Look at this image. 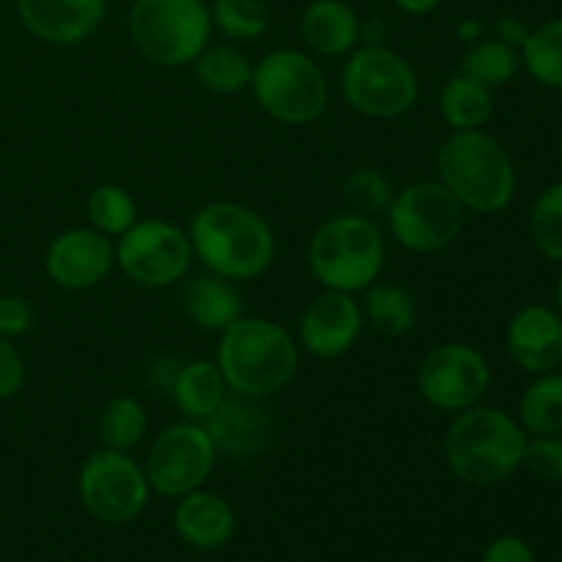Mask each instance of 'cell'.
Here are the masks:
<instances>
[{"label": "cell", "mask_w": 562, "mask_h": 562, "mask_svg": "<svg viewBox=\"0 0 562 562\" xmlns=\"http://www.w3.org/2000/svg\"><path fill=\"white\" fill-rule=\"evenodd\" d=\"M77 497L93 519L104 525H126L146 510L151 486L146 470L121 450H97L77 475Z\"/></svg>", "instance_id": "cell-10"}, {"label": "cell", "mask_w": 562, "mask_h": 562, "mask_svg": "<svg viewBox=\"0 0 562 562\" xmlns=\"http://www.w3.org/2000/svg\"><path fill=\"white\" fill-rule=\"evenodd\" d=\"M33 322H36V311L25 296L0 294V338H22L31 333Z\"/></svg>", "instance_id": "cell-35"}, {"label": "cell", "mask_w": 562, "mask_h": 562, "mask_svg": "<svg viewBox=\"0 0 562 562\" xmlns=\"http://www.w3.org/2000/svg\"><path fill=\"white\" fill-rule=\"evenodd\" d=\"M459 33L467 42H477V38H481V22H464V25L459 27Z\"/></svg>", "instance_id": "cell-40"}, {"label": "cell", "mask_w": 562, "mask_h": 562, "mask_svg": "<svg viewBox=\"0 0 562 562\" xmlns=\"http://www.w3.org/2000/svg\"><path fill=\"white\" fill-rule=\"evenodd\" d=\"M390 234L409 252H439L459 239L464 206L442 181H415L393 195L387 209Z\"/></svg>", "instance_id": "cell-9"}, {"label": "cell", "mask_w": 562, "mask_h": 562, "mask_svg": "<svg viewBox=\"0 0 562 562\" xmlns=\"http://www.w3.org/2000/svg\"><path fill=\"white\" fill-rule=\"evenodd\" d=\"M195 77L209 93L231 97L250 88L252 60L236 44H209L195 60Z\"/></svg>", "instance_id": "cell-25"}, {"label": "cell", "mask_w": 562, "mask_h": 562, "mask_svg": "<svg viewBox=\"0 0 562 562\" xmlns=\"http://www.w3.org/2000/svg\"><path fill=\"white\" fill-rule=\"evenodd\" d=\"M558 311H560V316H562V274H560V280H558Z\"/></svg>", "instance_id": "cell-41"}, {"label": "cell", "mask_w": 562, "mask_h": 562, "mask_svg": "<svg viewBox=\"0 0 562 562\" xmlns=\"http://www.w3.org/2000/svg\"><path fill=\"white\" fill-rule=\"evenodd\" d=\"M181 300H184L187 318L206 333H225L236 318L245 316V302L234 280H225L214 272L190 280Z\"/></svg>", "instance_id": "cell-21"}, {"label": "cell", "mask_w": 562, "mask_h": 562, "mask_svg": "<svg viewBox=\"0 0 562 562\" xmlns=\"http://www.w3.org/2000/svg\"><path fill=\"white\" fill-rule=\"evenodd\" d=\"M25 360H22L14 340L0 338V401L20 395V390L25 387Z\"/></svg>", "instance_id": "cell-36"}, {"label": "cell", "mask_w": 562, "mask_h": 562, "mask_svg": "<svg viewBox=\"0 0 562 562\" xmlns=\"http://www.w3.org/2000/svg\"><path fill=\"white\" fill-rule=\"evenodd\" d=\"M439 113L453 132L481 130L494 115V91L459 71L439 91Z\"/></svg>", "instance_id": "cell-23"}, {"label": "cell", "mask_w": 562, "mask_h": 562, "mask_svg": "<svg viewBox=\"0 0 562 562\" xmlns=\"http://www.w3.org/2000/svg\"><path fill=\"white\" fill-rule=\"evenodd\" d=\"M519 423L527 437L562 434V373H538L519 398Z\"/></svg>", "instance_id": "cell-26"}, {"label": "cell", "mask_w": 562, "mask_h": 562, "mask_svg": "<svg viewBox=\"0 0 562 562\" xmlns=\"http://www.w3.org/2000/svg\"><path fill=\"white\" fill-rule=\"evenodd\" d=\"M384 252V234L371 217L335 214L313 231L307 267L324 289L360 294L382 274Z\"/></svg>", "instance_id": "cell-5"}, {"label": "cell", "mask_w": 562, "mask_h": 562, "mask_svg": "<svg viewBox=\"0 0 562 562\" xmlns=\"http://www.w3.org/2000/svg\"><path fill=\"white\" fill-rule=\"evenodd\" d=\"M228 393L231 390L225 384L223 371L212 360L184 362L173 373V382H170V395H173L176 409L184 415V420L195 423L206 420L223 404Z\"/></svg>", "instance_id": "cell-22"}, {"label": "cell", "mask_w": 562, "mask_h": 562, "mask_svg": "<svg viewBox=\"0 0 562 562\" xmlns=\"http://www.w3.org/2000/svg\"><path fill=\"white\" fill-rule=\"evenodd\" d=\"M360 16L344 0H313L302 11L300 31L307 47L324 58H344L360 44Z\"/></svg>", "instance_id": "cell-20"}, {"label": "cell", "mask_w": 562, "mask_h": 562, "mask_svg": "<svg viewBox=\"0 0 562 562\" xmlns=\"http://www.w3.org/2000/svg\"><path fill=\"white\" fill-rule=\"evenodd\" d=\"M190 234L168 220H137L115 241V267L143 289H168L192 267Z\"/></svg>", "instance_id": "cell-11"}, {"label": "cell", "mask_w": 562, "mask_h": 562, "mask_svg": "<svg viewBox=\"0 0 562 562\" xmlns=\"http://www.w3.org/2000/svg\"><path fill=\"white\" fill-rule=\"evenodd\" d=\"M212 31L206 0H135L130 9L132 44L162 69L190 66L212 44Z\"/></svg>", "instance_id": "cell-6"}, {"label": "cell", "mask_w": 562, "mask_h": 562, "mask_svg": "<svg viewBox=\"0 0 562 562\" xmlns=\"http://www.w3.org/2000/svg\"><path fill=\"white\" fill-rule=\"evenodd\" d=\"M217 368L231 393L263 401L296 376L300 344L272 318L241 316L220 333Z\"/></svg>", "instance_id": "cell-2"}, {"label": "cell", "mask_w": 562, "mask_h": 562, "mask_svg": "<svg viewBox=\"0 0 562 562\" xmlns=\"http://www.w3.org/2000/svg\"><path fill=\"white\" fill-rule=\"evenodd\" d=\"M527 36H530V27L521 20H516V16H503V20L497 22V38L503 44H508V47L521 49L525 47Z\"/></svg>", "instance_id": "cell-38"}, {"label": "cell", "mask_w": 562, "mask_h": 562, "mask_svg": "<svg viewBox=\"0 0 562 562\" xmlns=\"http://www.w3.org/2000/svg\"><path fill=\"white\" fill-rule=\"evenodd\" d=\"M519 69V49L508 47L499 38H477V42L470 44L464 58H461V75L481 82L488 91H497V88L508 86Z\"/></svg>", "instance_id": "cell-27"}, {"label": "cell", "mask_w": 562, "mask_h": 562, "mask_svg": "<svg viewBox=\"0 0 562 562\" xmlns=\"http://www.w3.org/2000/svg\"><path fill=\"white\" fill-rule=\"evenodd\" d=\"M250 91L269 119L285 126L313 124L329 104V80L302 49L280 47L252 66Z\"/></svg>", "instance_id": "cell-7"}, {"label": "cell", "mask_w": 562, "mask_h": 562, "mask_svg": "<svg viewBox=\"0 0 562 562\" xmlns=\"http://www.w3.org/2000/svg\"><path fill=\"white\" fill-rule=\"evenodd\" d=\"M508 355L521 371L549 373L562 366V316L547 305H527L508 324Z\"/></svg>", "instance_id": "cell-18"}, {"label": "cell", "mask_w": 562, "mask_h": 562, "mask_svg": "<svg viewBox=\"0 0 562 562\" xmlns=\"http://www.w3.org/2000/svg\"><path fill=\"white\" fill-rule=\"evenodd\" d=\"M16 14L38 42L71 47L99 31L108 0H16Z\"/></svg>", "instance_id": "cell-16"}, {"label": "cell", "mask_w": 562, "mask_h": 562, "mask_svg": "<svg viewBox=\"0 0 562 562\" xmlns=\"http://www.w3.org/2000/svg\"><path fill=\"white\" fill-rule=\"evenodd\" d=\"M393 3L398 5L401 11H406V14L423 16V14H431L434 9H439L445 0H393Z\"/></svg>", "instance_id": "cell-39"}, {"label": "cell", "mask_w": 562, "mask_h": 562, "mask_svg": "<svg viewBox=\"0 0 562 562\" xmlns=\"http://www.w3.org/2000/svg\"><path fill=\"white\" fill-rule=\"evenodd\" d=\"M88 220H91V228H97L99 234L110 236V239H119L121 234L132 228L137 223V203L130 195V190L121 184H99L97 190L88 195Z\"/></svg>", "instance_id": "cell-31"}, {"label": "cell", "mask_w": 562, "mask_h": 562, "mask_svg": "<svg viewBox=\"0 0 562 562\" xmlns=\"http://www.w3.org/2000/svg\"><path fill=\"white\" fill-rule=\"evenodd\" d=\"M519 55L532 80L562 91V16L530 31Z\"/></svg>", "instance_id": "cell-29"}, {"label": "cell", "mask_w": 562, "mask_h": 562, "mask_svg": "<svg viewBox=\"0 0 562 562\" xmlns=\"http://www.w3.org/2000/svg\"><path fill=\"white\" fill-rule=\"evenodd\" d=\"M560 162H562V140H560Z\"/></svg>", "instance_id": "cell-42"}, {"label": "cell", "mask_w": 562, "mask_h": 562, "mask_svg": "<svg viewBox=\"0 0 562 562\" xmlns=\"http://www.w3.org/2000/svg\"><path fill=\"white\" fill-rule=\"evenodd\" d=\"M173 525L181 541L201 552L223 549L236 532V514L225 497L214 492L184 494L173 510Z\"/></svg>", "instance_id": "cell-19"}, {"label": "cell", "mask_w": 562, "mask_h": 562, "mask_svg": "<svg viewBox=\"0 0 562 562\" xmlns=\"http://www.w3.org/2000/svg\"><path fill=\"white\" fill-rule=\"evenodd\" d=\"M393 184L387 176L376 168H357L351 170L349 179L344 184L346 206L351 214H362V217H376V214H387L390 203H393Z\"/></svg>", "instance_id": "cell-33"}, {"label": "cell", "mask_w": 562, "mask_h": 562, "mask_svg": "<svg viewBox=\"0 0 562 562\" xmlns=\"http://www.w3.org/2000/svg\"><path fill=\"white\" fill-rule=\"evenodd\" d=\"M203 428L217 453L239 459L258 456L272 439V420L261 406V398H247L239 393L225 395L223 404L203 420Z\"/></svg>", "instance_id": "cell-17"}, {"label": "cell", "mask_w": 562, "mask_h": 562, "mask_svg": "<svg viewBox=\"0 0 562 562\" xmlns=\"http://www.w3.org/2000/svg\"><path fill=\"white\" fill-rule=\"evenodd\" d=\"M340 91L357 113L390 121L409 113L420 97V80L409 60L387 44L351 49L340 71Z\"/></svg>", "instance_id": "cell-8"}, {"label": "cell", "mask_w": 562, "mask_h": 562, "mask_svg": "<svg viewBox=\"0 0 562 562\" xmlns=\"http://www.w3.org/2000/svg\"><path fill=\"white\" fill-rule=\"evenodd\" d=\"M483 562H536L530 543L519 536H499L483 552Z\"/></svg>", "instance_id": "cell-37"}, {"label": "cell", "mask_w": 562, "mask_h": 562, "mask_svg": "<svg viewBox=\"0 0 562 562\" xmlns=\"http://www.w3.org/2000/svg\"><path fill=\"white\" fill-rule=\"evenodd\" d=\"M0 71H3V60H0Z\"/></svg>", "instance_id": "cell-43"}, {"label": "cell", "mask_w": 562, "mask_h": 562, "mask_svg": "<svg viewBox=\"0 0 562 562\" xmlns=\"http://www.w3.org/2000/svg\"><path fill=\"white\" fill-rule=\"evenodd\" d=\"M437 170L464 212L497 214L516 195L514 159L497 137L483 130L453 132L439 148Z\"/></svg>", "instance_id": "cell-4"}, {"label": "cell", "mask_w": 562, "mask_h": 562, "mask_svg": "<svg viewBox=\"0 0 562 562\" xmlns=\"http://www.w3.org/2000/svg\"><path fill=\"white\" fill-rule=\"evenodd\" d=\"M362 327H366V316H362V305L355 300V294L324 289L322 294L307 302L296 333H300V346L307 355L335 360L355 349Z\"/></svg>", "instance_id": "cell-14"}, {"label": "cell", "mask_w": 562, "mask_h": 562, "mask_svg": "<svg viewBox=\"0 0 562 562\" xmlns=\"http://www.w3.org/2000/svg\"><path fill=\"white\" fill-rule=\"evenodd\" d=\"M530 234L549 261L562 263V181L549 184L530 212Z\"/></svg>", "instance_id": "cell-32"}, {"label": "cell", "mask_w": 562, "mask_h": 562, "mask_svg": "<svg viewBox=\"0 0 562 562\" xmlns=\"http://www.w3.org/2000/svg\"><path fill=\"white\" fill-rule=\"evenodd\" d=\"M492 384L488 360L470 344H442L428 351L417 368V390L423 401L439 412L472 409Z\"/></svg>", "instance_id": "cell-13"}, {"label": "cell", "mask_w": 562, "mask_h": 562, "mask_svg": "<svg viewBox=\"0 0 562 562\" xmlns=\"http://www.w3.org/2000/svg\"><path fill=\"white\" fill-rule=\"evenodd\" d=\"M212 25L231 42H256L269 31V5L263 0H214L209 3Z\"/></svg>", "instance_id": "cell-30"}, {"label": "cell", "mask_w": 562, "mask_h": 562, "mask_svg": "<svg viewBox=\"0 0 562 562\" xmlns=\"http://www.w3.org/2000/svg\"><path fill=\"white\" fill-rule=\"evenodd\" d=\"M148 431V412L132 395H119L108 401L99 415V442L108 450H121L130 453L146 439Z\"/></svg>", "instance_id": "cell-28"}, {"label": "cell", "mask_w": 562, "mask_h": 562, "mask_svg": "<svg viewBox=\"0 0 562 562\" xmlns=\"http://www.w3.org/2000/svg\"><path fill=\"white\" fill-rule=\"evenodd\" d=\"M527 431L516 417L494 406H472L456 415L445 434V461L461 483L497 486L525 464Z\"/></svg>", "instance_id": "cell-3"}, {"label": "cell", "mask_w": 562, "mask_h": 562, "mask_svg": "<svg viewBox=\"0 0 562 562\" xmlns=\"http://www.w3.org/2000/svg\"><path fill=\"white\" fill-rule=\"evenodd\" d=\"M217 461V448L209 439L203 423L181 420L162 428L151 442L146 459V477L154 494L181 499L206 486Z\"/></svg>", "instance_id": "cell-12"}, {"label": "cell", "mask_w": 562, "mask_h": 562, "mask_svg": "<svg viewBox=\"0 0 562 562\" xmlns=\"http://www.w3.org/2000/svg\"><path fill=\"white\" fill-rule=\"evenodd\" d=\"M187 234L195 258L225 280L258 278L272 267L278 252L272 225L245 203H206L192 214Z\"/></svg>", "instance_id": "cell-1"}, {"label": "cell", "mask_w": 562, "mask_h": 562, "mask_svg": "<svg viewBox=\"0 0 562 562\" xmlns=\"http://www.w3.org/2000/svg\"><path fill=\"white\" fill-rule=\"evenodd\" d=\"M538 481L558 483L562 481V437L547 434V437H530L525 450V464Z\"/></svg>", "instance_id": "cell-34"}, {"label": "cell", "mask_w": 562, "mask_h": 562, "mask_svg": "<svg viewBox=\"0 0 562 562\" xmlns=\"http://www.w3.org/2000/svg\"><path fill=\"white\" fill-rule=\"evenodd\" d=\"M366 300L362 305V316L371 324L376 333L390 335V338H401V335H409L417 324V302L404 285L395 283H376L368 285Z\"/></svg>", "instance_id": "cell-24"}, {"label": "cell", "mask_w": 562, "mask_h": 562, "mask_svg": "<svg viewBox=\"0 0 562 562\" xmlns=\"http://www.w3.org/2000/svg\"><path fill=\"white\" fill-rule=\"evenodd\" d=\"M115 267V245L97 228H69L55 236L44 256V269L66 291L97 289Z\"/></svg>", "instance_id": "cell-15"}]
</instances>
